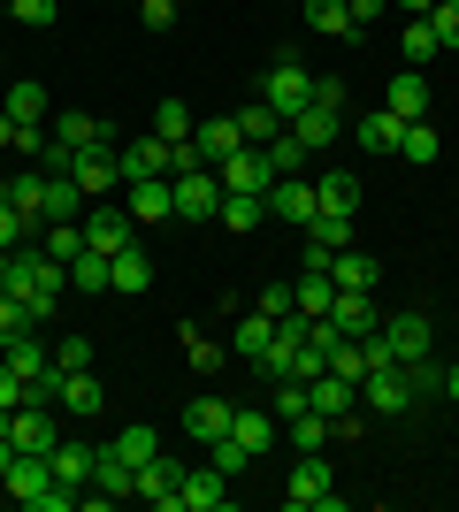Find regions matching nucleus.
<instances>
[{"label": "nucleus", "mask_w": 459, "mask_h": 512, "mask_svg": "<svg viewBox=\"0 0 459 512\" xmlns=\"http://www.w3.org/2000/svg\"><path fill=\"white\" fill-rule=\"evenodd\" d=\"M0 360L16 367L23 383H39V375H54V360H46V344H39V329H31V337H8V344H0Z\"/></svg>", "instance_id": "nucleus-31"}, {"label": "nucleus", "mask_w": 459, "mask_h": 512, "mask_svg": "<svg viewBox=\"0 0 459 512\" xmlns=\"http://www.w3.org/2000/svg\"><path fill=\"white\" fill-rule=\"evenodd\" d=\"M406 375H414V406L421 398H444V367L437 360H406Z\"/></svg>", "instance_id": "nucleus-52"}, {"label": "nucleus", "mask_w": 459, "mask_h": 512, "mask_svg": "<svg viewBox=\"0 0 459 512\" xmlns=\"http://www.w3.org/2000/svg\"><path fill=\"white\" fill-rule=\"evenodd\" d=\"M131 474L138 467L115 444H92V497H108V505H115V497H131Z\"/></svg>", "instance_id": "nucleus-14"}, {"label": "nucleus", "mask_w": 459, "mask_h": 512, "mask_svg": "<svg viewBox=\"0 0 459 512\" xmlns=\"http://www.w3.org/2000/svg\"><path fill=\"white\" fill-rule=\"evenodd\" d=\"M23 237H31V222H23V214L8 207V192H0V245H23Z\"/></svg>", "instance_id": "nucleus-56"}, {"label": "nucleus", "mask_w": 459, "mask_h": 512, "mask_svg": "<svg viewBox=\"0 0 459 512\" xmlns=\"http://www.w3.org/2000/svg\"><path fill=\"white\" fill-rule=\"evenodd\" d=\"M444 398H452V406H459V360L444 367Z\"/></svg>", "instance_id": "nucleus-60"}, {"label": "nucleus", "mask_w": 459, "mask_h": 512, "mask_svg": "<svg viewBox=\"0 0 459 512\" xmlns=\"http://www.w3.org/2000/svg\"><path fill=\"white\" fill-rule=\"evenodd\" d=\"M108 444H115V451H123V459H131V467H146L153 451H161V436H153V428H115Z\"/></svg>", "instance_id": "nucleus-46"}, {"label": "nucleus", "mask_w": 459, "mask_h": 512, "mask_svg": "<svg viewBox=\"0 0 459 512\" xmlns=\"http://www.w3.org/2000/svg\"><path fill=\"white\" fill-rule=\"evenodd\" d=\"M192 123H199V115H192L184 100H176V92H169L161 107H153V138H169V146H176V138H192Z\"/></svg>", "instance_id": "nucleus-42"}, {"label": "nucleus", "mask_w": 459, "mask_h": 512, "mask_svg": "<svg viewBox=\"0 0 459 512\" xmlns=\"http://www.w3.org/2000/svg\"><path fill=\"white\" fill-rule=\"evenodd\" d=\"M176 8H184V0H138V23H146V31H169Z\"/></svg>", "instance_id": "nucleus-54"}, {"label": "nucleus", "mask_w": 459, "mask_h": 512, "mask_svg": "<svg viewBox=\"0 0 459 512\" xmlns=\"http://www.w3.org/2000/svg\"><path fill=\"white\" fill-rule=\"evenodd\" d=\"M153 283V260H146V245H123V253L108 260V291H123V299H138Z\"/></svg>", "instance_id": "nucleus-26"}, {"label": "nucleus", "mask_w": 459, "mask_h": 512, "mask_svg": "<svg viewBox=\"0 0 459 512\" xmlns=\"http://www.w3.org/2000/svg\"><path fill=\"white\" fill-rule=\"evenodd\" d=\"M383 107L406 115V123H421V115H429V77H421V69H398L391 92H383Z\"/></svg>", "instance_id": "nucleus-24"}, {"label": "nucleus", "mask_w": 459, "mask_h": 512, "mask_svg": "<svg viewBox=\"0 0 459 512\" xmlns=\"http://www.w3.org/2000/svg\"><path fill=\"white\" fill-rule=\"evenodd\" d=\"M0 115L39 123V115H46V85H39V77H8V107H0Z\"/></svg>", "instance_id": "nucleus-38"}, {"label": "nucleus", "mask_w": 459, "mask_h": 512, "mask_svg": "<svg viewBox=\"0 0 459 512\" xmlns=\"http://www.w3.org/2000/svg\"><path fill=\"white\" fill-rule=\"evenodd\" d=\"M322 321L337 337H375V329H383V306H375V291H337V306H329Z\"/></svg>", "instance_id": "nucleus-10"}, {"label": "nucleus", "mask_w": 459, "mask_h": 512, "mask_svg": "<svg viewBox=\"0 0 459 512\" xmlns=\"http://www.w3.org/2000/svg\"><path fill=\"white\" fill-rule=\"evenodd\" d=\"M261 100L276 107L284 123H291V115H299L306 100H314V77H306V69H299V54H276V69H268V85H261Z\"/></svg>", "instance_id": "nucleus-3"}, {"label": "nucleus", "mask_w": 459, "mask_h": 512, "mask_svg": "<svg viewBox=\"0 0 459 512\" xmlns=\"http://www.w3.org/2000/svg\"><path fill=\"white\" fill-rule=\"evenodd\" d=\"M261 314H276V321L299 314V306H291V283H268V291H261Z\"/></svg>", "instance_id": "nucleus-57"}, {"label": "nucleus", "mask_w": 459, "mask_h": 512, "mask_svg": "<svg viewBox=\"0 0 459 512\" xmlns=\"http://www.w3.org/2000/svg\"><path fill=\"white\" fill-rule=\"evenodd\" d=\"M291 130H299L306 146L322 153V146H337V130H345V107H329V100H306L299 115H291Z\"/></svg>", "instance_id": "nucleus-17"}, {"label": "nucleus", "mask_w": 459, "mask_h": 512, "mask_svg": "<svg viewBox=\"0 0 459 512\" xmlns=\"http://www.w3.org/2000/svg\"><path fill=\"white\" fill-rule=\"evenodd\" d=\"M230 421H238V406H222V398H192V406H184V436H192V444H222Z\"/></svg>", "instance_id": "nucleus-16"}, {"label": "nucleus", "mask_w": 459, "mask_h": 512, "mask_svg": "<svg viewBox=\"0 0 459 512\" xmlns=\"http://www.w3.org/2000/svg\"><path fill=\"white\" fill-rule=\"evenodd\" d=\"M207 459H215V467H222V474H230V482H238V474H245V467H253V451H245V444H238V436H222V444H207Z\"/></svg>", "instance_id": "nucleus-50"}, {"label": "nucleus", "mask_w": 459, "mask_h": 512, "mask_svg": "<svg viewBox=\"0 0 459 512\" xmlns=\"http://www.w3.org/2000/svg\"><path fill=\"white\" fill-rule=\"evenodd\" d=\"M306 23H314L322 39H360V31H352V8H345V0H306Z\"/></svg>", "instance_id": "nucleus-39"}, {"label": "nucleus", "mask_w": 459, "mask_h": 512, "mask_svg": "<svg viewBox=\"0 0 459 512\" xmlns=\"http://www.w3.org/2000/svg\"><path fill=\"white\" fill-rule=\"evenodd\" d=\"M46 222H85V192H77V176H46Z\"/></svg>", "instance_id": "nucleus-36"}, {"label": "nucleus", "mask_w": 459, "mask_h": 512, "mask_svg": "<svg viewBox=\"0 0 459 512\" xmlns=\"http://www.w3.org/2000/svg\"><path fill=\"white\" fill-rule=\"evenodd\" d=\"M184 512H230V474H222L215 459L184 474Z\"/></svg>", "instance_id": "nucleus-13"}, {"label": "nucleus", "mask_w": 459, "mask_h": 512, "mask_svg": "<svg viewBox=\"0 0 459 512\" xmlns=\"http://www.w3.org/2000/svg\"><path fill=\"white\" fill-rule=\"evenodd\" d=\"M398 8H406V16H429V8H437V0H398Z\"/></svg>", "instance_id": "nucleus-62"}, {"label": "nucleus", "mask_w": 459, "mask_h": 512, "mask_svg": "<svg viewBox=\"0 0 459 512\" xmlns=\"http://www.w3.org/2000/svg\"><path fill=\"white\" fill-rule=\"evenodd\" d=\"M322 497H329V459H322V451H299V459H291V482H284V505L314 512Z\"/></svg>", "instance_id": "nucleus-9"}, {"label": "nucleus", "mask_w": 459, "mask_h": 512, "mask_svg": "<svg viewBox=\"0 0 459 512\" xmlns=\"http://www.w3.org/2000/svg\"><path fill=\"white\" fill-rule=\"evenodd\" d=\"M62 413H77V421H100V406H108V390H100V375L92 367H77V375H62V398H54Z\"/></svg>", "instance_id": "nucleus-19"}, {"label": "nucleus", "mask_w": 459, "mask_h": 512, "mask_svg": "<svg viewBox=\"0 0 459 512\" xmlns=\"http://www.w3.org/2000/svg\"><path fill=\"white\" fill-rule=\"evenodd\" d=\"M39 169H46V176H77V146L46 130V153H39Z\"/></svg>", "instance_id": "nucleus-51"}, {"label": "nucleus", "mask_w": 459, "mask_h": 512, "mask_svg": "<svg viewBox=\"0 0 459 512\" xmlns=\"http://www.w3.org/2000/svg\"><path fill=\"white\" fill-rule=\"evenodd\" d=\"M429 54H444L437 31H429V16H406V62H429Z\"/></svg>", "instance_id": "nucleus-49"}, {"label": "nucleus", "mask_w": 459, "mask_h": 512, "mask_svg": "<svg viewBox=\"0 0 459 512\" xmlns=\"http://www.w3.org/2000/svg\"><path fill=\"white\" fill-rule=\"evenodd\" d=\"M230 436H238V444L253 451V459H268V451H276V436H284V421H276V413H261V406H238Z\"/></svg>", "instance_id": "nucleus-22"}, {"label": "nucleus", "mask_w": 459, "mask_h": 512, "mask_svg": "<svg viewBox=\"0 0 459 512\" xmlns=\"http://www.w3.org/2000/svg\"><path fill=\"white\" fill-rule=\"evenodd\" d=\"M16 153H31V161H39V153H46V130H39V123H16Z\"/></svg>", "instance_id": "nucleus-58"}, {"label": "nucleus", "mask_w": 459, "mask_h": 512, "mask_svg": "<svg viewBox=\"0 0 459 512\" xmlns=\"http://www.w3.org/2000/svg\"><path fill=\"white\" fill-rule=\"evenodd\" d=\"M345 8H352V31H368V23L383 16V8H391V0H345Z\"/></svg>", "instance_id": "nucleus-59"}, {"label": "nucleus", "mask_w": 459, "mask_h": 512, "mask_svg": "<svg viewBox=\"0 0 459 512\" xmlns=\"http://www.w3.org/2000/svg\"><path fill=\"white\" fill-rule=\"evenodd\" d=\"M77 192H85V199H115V192H123V153H115L108 138L77 153Z\"/></svg>", "instance_id": "nucleus-4"}, {"label": "nucleus", "mask_w": 459, "mask_h": 512, "mask_svg": "<svg viewBox=\"0 0 459 512\" xmlns=\"http://www.w3.org/2000/svg\"><path fill=\"white\" fill-rule=\"evenodd\" d=\"M123 207H131V222H169L176 214V176H138V184H123Z\"/></svg>", "instance_id": "nucleus-11"}, {"label": "nucleus", "mask_w": 459, "mask_h": 512, "mask_svg": "<svg viewBox=\"0 0 459 512\" xmlns=\"http://www.w3.org/2000/svg\"><path fill=\"white\" fill-rule=\"evenodd\" d=\"M360 406H368V413H383V421H398V413L414 406V375H406V360L368 367V375H360Z\"/></svg>", "instance_id": "nucleus-1"}, {"label": "nucleus", "mask_w": 459, "mask_h": 512, "mask_svg": "<svg viewBox=\"0 0 459 512\" xmlns=\"http://www.w3.org/2000/svg\"><path fill=\"white\" fill-rule=\"evenodd\" d=\"M54 367H62V375L92 367V337H62V344H54Z\"/></svg>", "instance_id": "nucleus-53"}, {"label": "nucleus", "mask_w": 459, "mask_h": 512, "mask_svg": "<svg viewBox=\"0 0 459 512\" xmlns=\"http://www.w3.org/2000/svg\"><path fill=\"white\" fill-rule=\"evenodd\" d=\"M215 214H222V176L215 169L176 176V222H215Z\"/></svg>", "instance_id": "nucleus-8"}, {"label": "nucleus", "mask_w": 459, "mask_h": 512, "mask_svg": "<svg viewBox=\"0 0 459 512\" xmlns=\"http://www.w3.org/2000/svg\"><path fill=\"white\" fill-rule=\"evenodd\" d=\"M8 8H16V23H31V31H46V23H54V8H62V0H8Z\"/></svg>", "instance_id": "nucleus-55"}, {"label": "nucleus", "mask_w": 459, "mask_h": 512, "mask_svg": "<svg viewBox=\"0 0 459 512\" xmlns=\"http://www.w3.org/2000/svg\"><path fill=\"white\" fill-rule=\"evenodd\" d=\"M437 153H444V138H437V130H429V115H421V123H406V130H398V161H414V169H429Z\"/></svg>", "instance_id": "nucleus-37"}, {"label": "nucleus", "mask_w": 459, "mask_h": 512, "mask_svg": "<svg viewBox=\"0 0 459 512\" xmlns=\"http://www.w3.org/2000/svg\"><path fill=\"white\" fill-rule=\"evenodd\" d=\"M383 344H391V360H429L437 352V329H429V314H383Z\"/></svg>", "instance_id": "nucleus-7"}, {"label": "nucleus", "mask_w": 459, "mask_h": 512, "mask_svg": "<svg viewBox=\"0 0 459 512\" xmlns=\"http://www.w3.org/2000/svg\"><path fill=\"white\" fill-rule=\"evenodd\" d=\"M360 207V184H352L345 169L337 176H314V214H352Z\"/></svg>", "instance_id": "nucleus-33"}, {"label": "nucleus", "mask_w": 459, "mask_h": 512, "mask_svg": "<svg viewBox=\"0 0 459 512\" xmlns=\"http://www.w3.org/2000/svg\"><path fill=\"white\" fill-rule=\"evenodd\" d=\"M184 474H192V467H176V459L153 451L146 467L131 474V497H146V505H161V512H184Z\"/></svg>", "instance_id": "nucleus-2"}, {"label": "nucleus", "mask_w": 459, "mask_h": 512, "mask_svg": "<svg viewBox=\"0 0 459 512\" xmlns=\"http://www.w3.org/2000/svg\"><path fill=\"white\" fill-rule=\"evenodd\" d=\"M54 138H69V146L85 153V146H100L108 130H100V115H85V107H69V115H54Z\"/></svg>", "instance_id": "nucleus-40"}, {"label": "nucleus", "mask_w": 459, "mask_h": 512, "mask_svg": "<svg viewBox=\"0 0 459 512\" xmlns=\"http://www.w3.org/2000/svg\"><path fill=\"white\" fill-rule=\"evenodd\" d=\"M46 459H54V482H62V490H92V444H69L62 436Z\"/></svg>", "instance_id": "nucleus-28"}, {"label": "nucleus", "mask_w": 459, "mask_h": 512, "mask_svg": "<svg viewBox=\"0 0 459 512\" xmlns=\"http://www.w3.org/2000/svg\"><path fill=\"white\" fill-rule=\"evenodd\" d=\"M0 85H8V54H0Z\"/></svg>", "instance_id": "nucleus-64"}, {"label": "nucleus", "mask_w": 459, "mask_h": 512, "mask_svg": "<svg viewBox=\"0 0 459 512\" xmlns=\"http://www.w3.org/2000/svg\"><path fill=\"white\" fill-rule=\"evenodd\" d=\"M31 329H39V314H31V299H16V291L0 283V344H8V337H31Z\"/></svg>", "instance_id": "nucleus-41"}, {"label": "nucleus", "mask_w": 459, "mask_h": 512, "mask_svg": "<svg viewBox=\"0 0 459 512\" xmlns=\"http://www.w3.org/2000/svg\"><path fill=\"white\" fill-rule=\"evenodd\" d=\"M238 130H245V146H268V138L284 130V115H276L268 100H253V107H238Z\"/></svg>", "instance_id": "nucleus-43"}, {"label": "nucleus", "mask_w": 459, "mask_h": 512, "mask_svg": "<svg viewBox=\"0 0 459 512\" xmlns=\"http://www.w3.org/2000/svg\"><path fill=\"white\" fill-rule=\"evenodd\" d=\"M215 222H230L238 237H253V230L268 222V199H253V192H222V214H215Z\"/></svg>", "instance_id": "nucleus-34"}, {"label": "nucleus", "mask_w": 459, "mask_h": 512, "mask_svg": "<svg viewBox=\"0 0 459 512\" xmlns=\"http://www.w3.org/2000/svg\"><path fill=\"white\" fill-rule=\"evenodd\" d=\"M291 306H299L306 321H322L329 306H337V283H329V268H306V276L291 283Z\"/></svg>", "instance_id": "nucleus-27"}, {"label": "nucleus", "mask_w": 459, "mask_h": 512, "mask_svg": "<svg viewBox=\"0 0 459 512\" xmlns=\"http://www.w3.org/2000/svg\"><path fill=\"white\" fill-rule=\"evenodd\" d=\"M184 360H192V375H215L222 367V344L199 329V321H184Z\"/></svg>", "instance_id": "nucleus-44"}, {"label": "nucleus", "mask_w": 459, "mask_h": 512, "mask_svg": "<svg viewBox=\"0 0 459 512\" xmlns=\"http://www.w3.org/2000/svg\"><path fill=\"white\" fill-rule=\"evenodd\" d=\"M8 444H16V451H54V444H62V428L46 421V406H16V421H8Z\"/></svg>", "instance_id": "nucleus-23"}, {"label": "nucleus", "mask_w": 459, "mask_h": 512, "mask_svg": "<svg viewBox=\"0 0 459 512\" xmlns=\"http://www.w3.org/2000/svg\"><path fill=\"white\" fill-rule=\"evenodd\" d=\"M268 214L291 222V230H306V222H314V184H306V176H276V184H268Z\"/></svg>", "instance_id": "nucleus-12"}, {"label": "nucleus", "mask_w": 459, "mask_h": 512, "mask_svg": "<svg viewBox=\"0 0 459 512\" xmlns=\"http://www.w3.org/2000/svg\"><path fill=\"white\" fill-rule=\"evenodd\" d=\"M77 253H85V222H46V260H62V268H69Z\"/></svg>", "instance_id": "nucleus-45"}, {"label": "nucleus", "mask_w": 459, "mask_h": 512, "mask_svg": "<svg viewBox=\"0 0 459 512\" xmlns=\"http://www.w3.org/2000/svg\"><path fill=\"white\" fill-rule=\"evenodd\" d=\"M268 161H276V176H306V161H314V146H306L299 130H276V138H268Z\"/></svg>", "instance_id": "nucleus-35"}, {"label": "nucleus", "mask_w": 459, "mask_h": 512, "mask_svg": "<svg viewBox=\"0 0 459 512\" xmlns=\"http://www.w3.org/2000/svg\"><path fill=\"white\" fill-rule=\"evenodd\" d=\"M8 421H16V413H8V406H0V436H8Z\"/></svg>", "instance_id": "nucleus-63"}, {"label": "nucleus", "mask_w": 459, "mask_h": 512, "mask_svg": "<svg viewBox=\"0 0 459 512\" xmlns=\"http://www.w3.org/2000/svg\"><path fill=\"white\" fill-rule=\"evenodd\" d=\"M268 344H276V314H261V306H253V314H238L230 321V352H238V360H253L261 367V352Z\"/></svg>", "instance_id": "nucleus-20"}, {"label": "nucleus", "mask_w": 459, "mask_h": 512, "mask_svg": "<svg viewBox=\"0 0 459 512\" xmlns=\"http://www.w3.org/2000/svg\"><path fill=\"white\" fill-rule=\"evenodd\" d=\"M192 146H199V161H207V169H222V161H230V153L245 146L238 115H215V123H192Z\"/></svg>", "instance_id": "nucleus-15"}, {"label": "nucleus", "mask_w": 459, "mask_h": 512, "mask_svg": "<svg viewBox=\"0 0 459 512\" xmlns=\"http://www.w3.org/2000/svg\"><path fill=\"white\" fill-rule=\"evenodd\" d=\"M131 237H138V222H131L123 199H100V207L85 214V245H92V253H123Z\"/></svg>", "instance_id": "nucleus-6"}, {"label": "nucleus", "mask_w": 459, "mask_h": 512, "mask_svg": "<svg viewBox=\"0 0 459 512\" xmlns=\"http://www.w3.org/2000/svg\"><path fill=\"white\" fill-rule=\"evenodd\" d=\"M398 130H406V115L375 107V115H352V146L360 153H398Z\"/></svg>", "instance_id": "nucleus-18"}, {"label": "nucleus", "mask_w": 459, "mask_h": 512, "mask_svg": "<svg viewBox=\"0 0 459 512\" xmlns=\"http://www.w3.org/2000/svg\"><path fill=\"white\" fill-rule=\"evenodd\" d=\"M284 436H291V451H329V444H337V421L306 406V413H291V421H284Z\"/></svg>", "instance_id": "nucleus-29"}, {"label": "nucleus", "mask_w": 459, "mask_h": 512, "mask_svg": "<svg viewBox=\"0 0 459 512\" xmlns=\"http://www.w3.org/2000/svg\"><path fill=\"white\" fill-rule=\"evenodd\" d=\"M215 176H222V192H253V199H268V184H276V161H268V146H238Z\"/></svg>", "instance_id": "nucleus-5"}, {"label": "nucleus", "mask_w": 459, "mask_h": 512, "mask_svg": "<svg viewBox=\"0 0 459 512\" xmlns=\"http://www.w3.org/2000/svg\"><path fill=\"white\" fill-rule=\"evenodd\" d=\"M108 260L115 253H92L85 245V253L69 260V291H77V299H108Z\"/></svg>", "instance_id": "nucleus-30"}, {"label": "nucleus", "mask_w": 459, "mask_h": 512, "mask_svg": "<svg viewBox=\"0 0 459 512\" xmlns=\"http://www.w3.org/2000/svg\"><path fill=\"white\" fill-rule=\"evenodd\" d=\"M0 192H8V207H16L23 222H31V230H46V169H31V176H8Z\"/></svg>", "instance_id": "nucleus-25"}, {"label": "nucleus", "mask_w": 459, "mask_h": 512, "mask_svg": "<svg viewBox=\"0 0 459 512\" xmlns=\"http://www.w3.org/2000/svg\"><path fill=\"white\" fill-rule=\"evenodd\" d=\"M429 31H437L444 54H459V0H437V8H429Z\"/></svg>", "instance_id": "nucleus-48"}, {"label": "nucleus", "mask_w": 459, "mask_h": 512, "mask_svg": "<svg viewBox=\"0 0 459 512\" xmlns=\"http://www.w3.org/2000/svg\"><path fill=\"white\" fill-rule=\"evenodd\" d=\"M0 146H16V115H0Z\"/></svg>", "instance_id": "nucleus-61"}, {"label": "nucleus", "mask_w": 459, "mask_h": 512, "mask_svg": "<svg viewBox=\"0 0 459 512\" xmlns=\"http://www.w3.org/2000/svg\"><path fill=\"white\" fill-rule=\"evenodd\" d=\"M123 153V184H138V176H169V138H131V146H115Z\"/></svg>", "instance_id": "nucleus-21"}, {"label": "nucleus", "mask_w": 459, "mask_h": 512, "mask_svg": "<svg viewBox=\"0 0 459 512\" xmlns=\"http://www.w3.org/2000/svg\"><path fill=\"white\" fill-rule=\"evenodd\" d=\"M329 283H337V291H375V283H383V268H375L368 253H352V245H345V253L329 260Z\"/></svg>", "instance_id": "nucleus-32"}, {"label": "nucleus", "mask_w": 459, "mask_h": 512, "mask_svg": "<svg viewBox=\"0 0 459 512\" xmlns=\"http://www.w3.org/2000/svg\"><path fill=\"white\" fill-rule=\"evenodd\" d=\"M306 406H314V390H306L299 375H284V383H276V406H268V413H276V421H291V413H306Z\"/></svg>", "instance_id": "nucleus-47"}]
</instances>
